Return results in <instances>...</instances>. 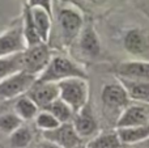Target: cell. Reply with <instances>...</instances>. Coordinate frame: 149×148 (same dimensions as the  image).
Segmentation results:
<instances>
[{
    "instance_id": "1",
    "label": "cell",
    "mask_w": 149,
    "mask_h": 148,
    "mask_svg": "<svg viewBox=\"0 0 149 148\" xmlns=\"http://www.w3.org/2000/svg\"><path fill=\"white\" fill-rule=\"evenodd\" d=\"M71 77L86 79L88 75L84 68L71 58L64 57V55H52L47 67L37 77V81H41V83H59V81Z\"/></svg>"
},
{
    "instance_id": "2",
    "label": "cell",
    "mask_w": 149,
    "mask_h": 148,
    "mask_svg": "<svg viewBox=\"0 0 149 148\" xmlns=\"http://www.w3.org/2000/svg\"><path fill=\"white\" fill-rule=\"evenodd\" d=\"M59 98L72 109L73 113L81 110L89 102V83L84 77H71L58 83Z\"/></svg>"
},
{
    "instance_id": "3",
    "label": "cell",
    "mask_w": 149,
    "mask_h": 148,
    "mask_svg": "<svg viewBox=\"0 0 149 148\" xmlns=\"http://www.w3.org/2000/svg\"><path fill=\"white\" fill-rule=\"evenodd\" d=\"M58 25L63 43L70 46L77 39L84 28V16L76 7H63L58 13Z\"/></svg>"
},
{
    "instance_id": "4",
    "label": "cell",
    "mask_w": 149,
    "mask_h": 148,
    "mask_svg": "<svg viewBox=\"0 0 149 148\" xmlns=\"http://www.w3.org/2000/svg\"><path fill=\"white\" fill-rule=\"evenodd\" d=\"M51 58L52 54L47 43L26 47L25 51H22V71L38 77L47 67Z\"/></svg>"
},
{
    "instance_id": "5",
    "label": "cell",
    "mask_w": 149,
    "mask_h": 148,
    "mask_svg": "<svg viewBox=\"0 0 149 148\" xmlns=\"http://www.w3.org/2000/svg\"><path fill=\"white\" fill-rule=\"evenodd\" d=\"M36 81L37 76L20 71L7 77L5 80L0 81V98H18L28 93L31 87L36 84Z\"/></svg>"
},
{
    "instance_id": "6",
    "label": "cell",
    "mask_w": 149,
    "mask_h": 148,
    "mask_svg": "<svg viewBox=\"0 0 149 148\" xmlns=\"http://www.w3.org/2000/svg\"><path fill=\"white\" fill-rule=\"evenodd\" d=\"M122 46L132 57H145L149 54V29L143 26L127 29L122 36Z\"/></svg>"
},
{
    "instance_id": "7",
    "label": "cell",
    "mask_w": 149,
    "mask_h": 148,
    "mask_svg": "<svg viewBox=\"0 0 149 148\" xmlns=\"http://www.w3.org/2000/svg\"><path fill=\"white\" fill-rule=\"evenodd\" d=\"M149 123V104L131 101L118 115L115 128H128Z\"/></svg>"
},
{
    "instance_id": "8",
    "label": "cell",
    "mask_w": 149,
    "mask_h": 148,
    "mask_svg": "<svg viewBox=\"0 0 149 148\" xmlns=\"http://www.w3.org/2000/svg\"><path fill=\"white\" fill-rule=\"evenodd\" d=\"M46 142L54 144L58 148H76L81 144L82 139L77 135L72 122L60 123L56 128L42 133Z\"/></svg>"
},
{
    "instance_id": "9",
    "label": "cell",
    "mask_w": 149,
    "mask_h": 148,
    "mask_svg": "<svg viewBox=\"0 0 149 148\" xmlns=\"http://www.w3.org/2000/svg\"><path fill=\"white\" fill-rule=\"evenodd\" d=\"M74 42L77 43L80 54L85 59H95L101 54V41L93 22L85 24Z\"/></svg>"
},
{
    "instance_id": "10",
    "label": "cell",
    "mask_w": 149,
    "mask_h": 148,
    "mask_svg": "<svg viewBox=\"0 0 149 148\" xmlns=\"http://www.w3.org/2000/svg\"><path fill=\"white\" fill-rule=\"evenodd\" d=\"M115 77L128 79V80L149 81V60L132 59L124 60L113 67Z\"/></svg>"
},
{
    "instance_id": "11",
    "label": "cell",
    "mask_w": 149,
    "mask_h": 148,
    "mask_svg": "<svg viewBox=\"0 0 149 148\" xmlns=\"http://www.w3.org/2000/svg\"><path fill=\"white\" fill-rule=\"evenodd\" d=\"M101 101L107 110H123L131 102L124 87L118 80L105 84L101 91Z\"/></svg>"
},
{
    "instance_id": "12",
    "label": "cell",
    "mask_w": 149,
    "mask_h": 148,
    "mask_svg": "<svg viewBox=\"0 0 149 148\" xmlns=\"http://www.w3.org/2000/svg\"><path fill=\"white\" fill-rule=\"evenodd\" d=\"M26 45L22 34V21L0 34V58L25 51Z\"/></svg>"
},
{
    "instance_id": "13",
    "label": "cell",
    "mask_w": 149,
    "mask_h": 148,
    "mask_svg": "<svg viewBox=\"0 0 149 148\" xmlns=\"http://www.w3.org/2000/svg\"><path fill=\"white\" fill-rule=\"evenodd\" d=\"M72 125L81 139H92L98 134V122L89 102L81 110L74 113Z\"/></svg>"
},
{
    "instance_id": "14",
    "label": "cell",
    "mask_w": 149,
    "mask_h": 148,
    "mask_svg": "<svg viewBox=\"0 0 149 148\" xmlns=\"http://www.w3.org/2000/svg\"><path fill=\"white\" fill-rule=\"evenodd\" d=\"M26 96L39 108V110H43L51 102L59 98V88L58 83H41L36 81L30 91L26 93Z\"/></svg>"
},
{
    "instance_id": "15",
    "label": "cell",
    "mask_w": 149,
    "mask_h": 148,
    "mask_svg": "<svg viewBox=\"0 0 149 148\" xmlns=\"http://www.w3.org/2000/svg\"><path fill=\"white\" fill-rule=\"evenodd\" d=\"M116 80L124 87L131 101L149 104V81L128 80V79L119 77H116Z\"/></svg>"
},
{
    "instance_id": "16",
    "label": "cell",
    "mask_w": 149,
    "mask_h": 148,
    "mask_svg": "<svg viewBox=\"0 0 149 148\" xmlns=\"http://www.w3.org/2000/svg\"><path fill=\"white\" fill-rule=\"evenodd\" d=\"M123 146H136L149 138V123L128 128H115Z\"/></svg>"
},
{
    "instance_id": "17",
    "label": "cell",
    "mask_w": 149,
    "mask_h": 148,
    "mask_svg": "<svg viewBox=\"0 0 149 148\" xmlns=\"http://www.w3.org/2000/svg\"><path fill=\"white\" fill-rule=\"evenodd\" d=\"M30 10H31V17H33L34 26H36L42 42L47 43L50 39V33H51L52 16L49 15L42 8H30Z\"/></svg>"
},
{
    "instance_id": "18",
    "label": "cell",
    "mask_w": 149,
    "mask_h": 148,
    "mask_svg": "<svg viewBox=\"0 0 149 148\" xmlns=\"http://www.w3.org/2000/svg\"><path fill=\"white\" fill-rule=\"evenodd\" d=\"M86 148H123L116 130H106L89 139Z\"/></svg>"
},
{
    "instance_id": "19",
    "label": "cell",
    "mask_w": 149,
    "mask_h": 148,
    "mask_svg": "<svg viewBox=\"0 0 149 148\" xmlns=\"http://www.w3.org/2000/svg\"><path fill=\"white\" fill-rule=\"evenodd\" d=\"M22 34H24V41H25L26 47H31V46H36V45L43 43L38 31H37L36 26H34L33 17H31V10L26 4H25V8H24Z\"/></svg>"
},
{
    "instance_id": "20",
    "label": "cell",
    "mask_w": 149,
    "mask_h": 148,
    "mask_svg": "<svg viewBox=\"0 0 149 148\" xmlns=\"http://www.w3.org/2000/svg\"><path fill=\"white\" fill-rule=\"evenodd\" d=\"M22 71V52L0 58V81Z\"/></svg>"
},
{
    "instance_id": "21",
    "label": "cell",
    "mask_w": 149,
    "mask_h": 148,
    "mask_svg": "<svg viewBox=\"0 0 149 148\" xmlns=\"http://www.w3.org/2000/svg\"><path fill=\"white\" fill-rule=\"evenodd\" d=\"M15 113L22 121H30L37 117L39 113V108L29 98L26 94L18 97L15 104Z\"/></svg>"
},
{
    "instance_id": "22",
    "label": "cell",
    "mask_w": 149,
    "mask_h": 148,
    "mask_svg": "<svg viewBox=\"0 0 149 148\" xmlns=\"http://www.w3.org/2000/svg\"><path fill=\"white\" fill-rule=\"evenodd\" d=\"M43 110H47L49 113H51V114L59 121V123L72 122L73 115H74L72 109H71L64 101H62L60 98L55 100L54 102H51V104H50L47 108H45Z\"/></svg>"
},
{
    "instance_id": "23",
    "label": "cell",
    "mask_w": 149,
    "mask_h": 148,
    "mask_svg": "<svg viewBox=\"0 0 149 148\" xmlns=\"http://www.w3.org/2000/svg\"><path fill=\"white\" fill-rule=\"evenodd\" d=\"M33 140V134L26 126L18 127L9 135V144L12 148H26Z\"/></svg>"
},
{
    "instance_id": "24",
    "label": "cell",
    "mask_w": 149,
    "mask_h": 148,
    "mask_svg": "<svg viewBox=\"0 0 149 148\" xmlns=\"http://www.w3.org/2000/svg\"><path fill=\"white\" fill-rule=\"evenodd\" d=\"M24 121L16 114L15 112L12 113H4L0 115V131L3 134L10 135L12 133H15L18 127L22 126Z\"/></svg>"
},
{
    "instance_id": "25",
    "label": "cell",
    "mask_w": 149,
    "mask_h": 148,
    "mask_svg": "<svg viewBox=\"0 0 149 148\" xmlns=\"http://www.w3.org/2000/svg\"><path fill=\"white\" fill-rule=\"evenodd\" d=\"M34 121H36V126L39 130H42V133L54 130V128H56L58 126L60 125L59 121H58L51 113L47 112V110H39V113L37 114V117L34 118Z\"/></svg>"
},
{
    "instance_id": "26",
    "label": "cell",
    "mask_w": 149,
    "mask_h": 148,
    "mask_svg": "<svg viewBox=\"0 0 149 148\" xmlns=\"http://www.w3.org/2000/svg\"><path fill=\"white\" fill-rule=\"evenodd\" d=\"M26 5L29 8H42L52 16V0H28Z\"/></svg>"
},
{
    "instance_id": "27",
    "label": "cell",
    "mask_w": 149,
    "mask_h": 148,
    "mask_svg": "<svg viewBox=\"0 0 149 148\" xmlns=\"http://www.w3.org/2000/svg\"><path fill=\"white\" fill-rule=\"evenodd\" d=\"M132 148H149V138L145 139V140L141 142V143L136 144V146H132Z\"/></svg>"
},
{
    "instance_id": "28",
    "label": "cell",
    "mask_w": 149,
    "mask_h": 148,
    "mask_svg": "<svg viewBox=\"0 0 149 148\" xmlns=\"http://www.w3.org/2000/svg\"><path fill=\"white\" fill-rule=\"evenodd\" d=\"M38 148H58V147L54 146V144H51V143H49V142L43 140V142H42V143L38 146Z\"/></svg>"
},
{
    "instance_id": "29",
    "label": "cell",
    "mask_w": 149,
    "mask_h": 148,
    "mask_svg": "<svg viewBox=\"0 0 149 148\" xmlns=\"http://www.w3.org/2000/svg\"><path fill=\"white\" fill-rule=\"evenodd\" d=\"M86 3H89V4H93V5H101L103 4V3H106L107 0H85Z\"/></svg>"
}]
</instances>
